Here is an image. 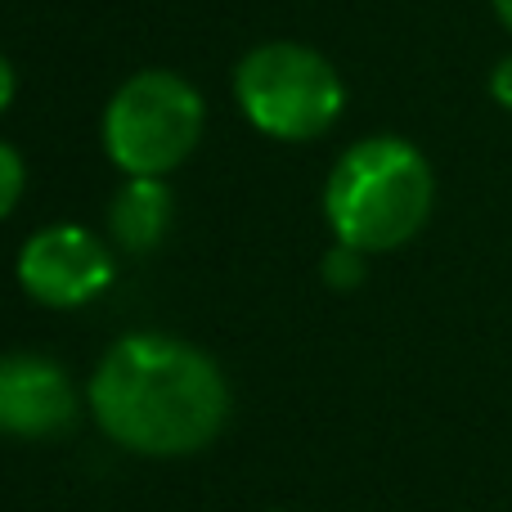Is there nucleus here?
<instances>
[{
  "mask_svg": "<svg viewBox=\"0 0 512 512\" xmlns=\"http://www.w3.org/2000/svg\"><path fill=\"white\" fill-rule=\"evenodd\" d=\"M234 99L270 140H315L342 117L346 90L337 68L297 41H265L234 68Z\"/></svg>",
  "mask_w": 512,
  "mask_h": 512,
  "instance_id": "obj_3",
  "label": "nucleus"
},
{
  "mask_svg": "<svg viewBox=\"0 0 512 512\" xmlns=\"http://www.w3.org/2000/svg\"><path fill=\"white\" fill-rule=\"evenodd\" d=\"M90 409L108 441L149 459H180L212 445L230 414L216 360L167 333L113 342L90 378Z\"/></svg>",
  "mask_w": 512,
  "mask_h": 512,
  "instance_id": "obj_1",
  "label": "nucleus"
},
{
  "mask_svg": "<svg viewBox=\"0 0 512 512\" xmlns=\"http://www.w3.org/2000/svg\"><path fill=\"white\" fill-rule=\"evenodd\" d=\"M18 283L41 306L72 310L113 283V256L81 225H45L18 252Z\"/></svg>",
  "mask_w": 512,
  "mask_h": 512,
  "instance_id": "obj_5",
  "label": "nucleus"
},
{
  "mask_svg": "<svg viewBox=\"0 0 512 512\" xmlns=\"http://www.w3.org/2000/svg\"><path fill=\"white\" fill-rule=\"evenodd\" d=\"M72 418H77V391L50 355H0V436L50 441L72 427Z\"/></svg>",
  "mask_w": 512,
  "mask_h": 512,
  "instance_id": "obj_6",
  "label": "nucleus"
},
{
  "mask_svg": "<svg viewBox=\"0 0 512 512\" xmlns=\"http://www.w3.org/2000/svg\"><path fill=\"white\" fill-rule=\"evenodd\" d=\"M364 252H355V248H346V243H337L333 252H328V261H324V274H328V283L333 288H351V283H360L364 279V261H360Z\"/></svg>",
  "mask_w": 512,
  "mask_h": 512,
  "instance_id": "obj_9",
  "label": "nucleus"
},
{
  "mask_svg": "<svg viewBox=\"0 0 512 512\" xmlns=\"http://www.w3.org/2000/svg\"><path fill=\"white\" fill-rule=\"evenodd\" d=\"M490 95L512 113V54H504V59L495 63V72H490Z\"/></svg>",
  "mask_w": 512,
  "mask_h": 512,
  "instance_id": "obj_10",
  "label": "nucleus"
},
{
  "mask_svg": "<svg viewBox=\"0 0 512 512\" xmlns=\"http://www.w3.org/2000/svg\"><path fill=\"white\" fill-rule=\"evenodd\" d=\"M436 180L427 158L400 135H369L333 162L324 216L337 243L355 252H391L432 216Z\"/></svg>",
  "mask_w": 512,
  "mask_h": 512,
  "instance_id": "obj_2",
  "label": "nucleus"
},
{
  "mask_svg": "<svg viewBox=\"0 0 512 512\" xmlns=\"http://www.w3.org/2000/svg\"><path fill=\"white\" fill-rule=\"evenodd\" d=\"M495 14H499V23L512 32V0H495Z\"/></svg>",
  "mask_w": 512,
  "mask_h": 512,
  "instance_id": "obj_12",
  "label": "nucleus"
},
{
  "mask_svg": "<svg viewBox=\"0 0 512 512\" xmlns=\"http://www.w3.org/2000/svg\"><path fill=\"white\" fill-rule=\"evenodd\" d=\"M9 99H14V68H9V59L0 54V113L9 108Z\"/></svg>",
  "mask_w": 512,
  "mask_h": 512,
  "instance_id": "obj_11",
  "label": "nucleus"
},
{
  "mask_svg": "<svg viewBox=\"0 0 512 512\" xmlns=\"http://www.w3.org/2000/svg\"><path fill=\"white\" fill-rule=\"evenodd\" d=\"M171 225V189L162 176H131L108 207V230L126 252H149Z\"/></svg>",
  "mask_w": 512,
  "mask_h": 512,
  "instance_id": "obj_7",
  "label": "nucleus"
},
{
  "mask_svg": "<svg viewBox=\"0 0 512 512\" xmlns=\"http://www.w3.org/2000/svg\"><path fill=\"white\" fill-rule=\"evenodd\" d=\"M23 180H27V171H23L18 149L0 140V221L18 207V198H23Z\"/></svg>",
  "mask_w": 512,
  "mask_h": 512,
  "instance_id": "obj_8",
  "label": "nucleus"
},
{
  "mask_svg": "<svg viewBox=\"0 0 512 512\" xmlns=\"http://www.w3.org/2000/svg\"><path fill=\"white\" fill-rule=\"evenodd\" d=\"M203 95L180 72H135L104 113V149L126 176H167L203 140Z\"/></svg>",
  "mask_w": 512,
  "mask_h": 512,
  "instance_id": "obj_4",
  "label": "nucleus"
}]
</instances>
